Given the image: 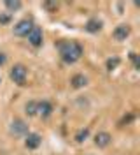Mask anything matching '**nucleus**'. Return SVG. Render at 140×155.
Returning <instances> with one entry per match:
<instances>
[{"label": "nucleus", "instance_id": "obj_8", "mask_svg": "<svg viewBox=\"0 0 140 155\" xmlns=\"http://www.w3.org/2000/svg\"><path fill=\"white\" fill-rule=\"evenodd\" d=\"M112 141V136L109 132H98V134L95 136V145L98 146V148H105V146H109Z\"/></svg>", "mask_w": 140, "mask_h": 155}, {"label": "nucleus", "instance_id": "obj_10", "mask_svg": "<svg viewBox=\"0 0 140 155\" xmlns=\"http://www.w3.org/2000/svg\"><path fill=\"white\" fill-rule=\"evenodd\" d=\"M84 28L88 30L89 34H96V32H100L102 30V21L100 19H96V18H93V19H89L88 23H86V27Z\"/></svg>", "mask_w": 140, "mask_h": 155}, {"label": "nucleus", "instance_id": "obj_18", "mask_svg": "<svg viewBox=\"0 0 140 155\" xmlns=\"http://www.w3.org/2000/svg\"><path fill=\"white\" fill-rule=\"evenodd\" d=\"M9 16H7V14H5V16H0V23H7V21H9Z\"/></svg>", "mask_w": 140, "mask_h": 155}, {"label": "nucleus", "instance_id": "obj_19", "mask_svg": "<svg viewBox=\"0 0 140 155\" xmlns=\"http://www.w3.org/2000/svg\"><path fill=\"white\" fill-rule=\"evenodd\" d=\"M4 64H5V55L0 53V65H4Z\"/></svg>", "mask_w": 140, "mask_h": 155}, {"label": "nucleus", "instance_id": "obj_7", "mask_svg": "<svg viewBox=\"0 0 140 155\" xmlns=\"http://www.w3.org/2000/svg\"><path fill=\"white\" fill-rule=\"evenodd\" d=\"M11 132L16 136H23V134H28V125L23 122V120H19L16 118L14 122H12V127H11Z\"/></svg>", "mask_w": 140, "mask_h": 155}, {"label": "nucleus", "instance_id": "obj_14", "mask_svg": "<svg viewBox=\"0 0 140 155\" xmlns=\"http://www.w3.org/2000/svg\"><path fill=\"white\" fill-rule=\"evenodd\" d=\"M119 64H121V60H119L117 57H114V58H109V60H107V69H109V71H114V69L117 67Z\"/></svg>", "mask_w": 140, "mask_h": 155}, {"label": "nucleus", "instance_id": "obj_6", "mask_svg": "<svg viewBox=\"0 0 140 155\" xmlns=\"http://www.w3.org/2000/svg\"><path fill=\"white\" fill-rule=\"evenodd\" d=\"M130 32H131V28L128 27V25H119V27L114 28L112 35H114L116 41H126V37L130 35Z\"/></svg>", "mask_w": 140, "mask_h": 155}, {"label": "nucleus", "instance_id": "obj_12", "mask_svg": "<svg viewBox=\"0 0 140 155\" xmlns=\"http://www.w3.org/2000/svg\"><path fill=\"white\" fill-rule=\"evenodd\" d=\"M4 5H5V9L9 11V12H14V11H19V9H21V5H23V4H21L19 0H14V2H12V0H7Z\"/></svg>", "mask_w": 140, "mask_h": 155}, {"label": "nucleus", "instance_id": "obj_11", "mask_svg": "<svg viewBox=\"0 0 140 155\" xmlns=\"http://www.w3.org/2000/svg\"><path fill=\"white\" fill-rule=\"evenodd\" d=\"M70 83H72L74 88H82V87L88 85V78L84 76V74H75V76L70 79Z\"/></svg>", "mask_w": 140, "mask_h": 155}, {"label": "nucleus", "instance_id": "obj_3", "mask_svg": "<svg viewBox=\"0 0 140 155\" xmlns=\"http://www.w3.org/2000/svg\"><path fill=\"white\" fill-rule=\"evenodd\" d=\"M32 28H33L32 19H21V21H18V23L14 25L12 32H14V35H18V37H26Z\"/></svg>", "mask_w": 140, "mask_h": 155}, {"label": "nucleus", "instance_id": "obj_4", "mask_svg": "<svg viewBox=\"0 0 140 155\" xmlns=\"http://www.w3.org/2000/svg\"><path fill=\"white\" fill-rule=\"evenodd\" d=\"M26 37H28V42H30L33 48L42 46V30L39 28V27H33V28L30 30V34H28Z\"/></svg>", "mask_w": 140, "mask_h": 155}, {"label": "nucleus", "instance_id": "obj_1", "mask_svg": "<svg viewBox=\"0 0 140 155\" xmlns=\"http://www.w3.org/2000/svg\"><path fill=\"white\" fill-rule=\"evenodd\" d=\"M58 48H60L61 60L65 64H74L82 57V46L75 41H63V42L58 44Z\"/></svg>", "mask_w": 140, "mask_h": 155}, {"label": "nucleus", "instance_id": "obj_17", "mask_svg": "<svg viewBox=\"0 0 140 155\" xmlns=\"http://www.w3.org/2000/svg\"><path fill=\"white\" fill-rule=\"evenodd\" d=\"M133 120H135V115H133V113H130L128 116H124V118H123L121 125H123V124H130V122H133Z\"/></svg>", "mask_w": 140, "mask_h": 155}, {"label": "nucleus", "instance_id": "obj_13", "mask_svg": "<svg viewBox=\"0 0 140 155\" xmlns=\"http://www.w3.org/2000/svg\"><path fill=\"white\" fill-rule=\"evenodd\" d=\"M25 109H26V115L28 116H35V115H37V102H35V101H30V102H26Z\"/></svg>", "mask_w": 140, "mask_h": 155}, {"label": "nucleus", "instance_id": "obj_16", "mask_svg": "<svg viewBox=\"0 0 140 155\" xmlns=\"http://www.w3.org/2000/svg\"><path fill=\"white\" fill-rule=\"evenodd\" d=\"M44 7H46L47 11H51V12H53V11L58 9V4H56V2H44Z\"/></svg>", "mask_w": 140, "mask_h": 155}, {"label": "nucleus", "instance_id": "obj_2", "mask_svg": "<svg viewBox=\"0 0 140 155\" xmlns=\"http://www.w3.org/2000/svg\"><path fill=\"white\" fill-rule=\"evenodd\" d=\"M26 74H28V71H26V67H25L23 64H16L14 67L11 69V79H12L16 85H19V87L25 85V81H26Z\"/></svg>", "mask_w": 140, "mask_h": 155}, {"label": "nucleus", "instance_id": "obj_5", "mask_svg": "<svg viewBox=\"0 0 140 155\" xmlns=\"http://www.w3.org/2000/svg\"><path fill=\"white\" fill-rule=\"evenodd\" d=\"M40 143H42L40 136L33 134V132H28L26 137H25V146H26L28 150H37L39 146H40Z\"/></svg>", "mask_w": 140, "mask_h": 155}, {"label": "nucleus", "instance_id": "obj_9", "mask_svg": "<svg viewBox=\"0 0 140 155\" xmlns=\"http://www.w3.org/2000/svg\"><path fill=\"white\" fill-rule=\"evenodd\" d=\"M37 113L42 116V118H47V116L53 113V106H51V102H47V101L37 102Z\"/></svg>", "mask_w": 140, "mask_h": 155}, {"label": "nucleus", "instance_id": "obj_15", "mask_svg": "<svg viewBox=\"0 0 140 155\" xmlns=\"http://www.w3.org/2000/svg\"><path fill=\"white\" fill-rule=\"evenodd\" d=\"M88 136H89V129H82V130H79V132H77V136H75V141H77V143H82Z\"/></svg>", "mask_w": 140, "mask_h": 155}]
</instances>
